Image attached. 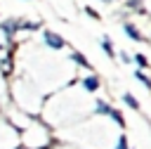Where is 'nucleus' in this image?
Here are the masks:
<instances>
[{
  "instance_id": "f257e3e1",
  "label": "nucleus",
  "mask_w": 151,
  "mask_h": 149,
  "mask_svg": "<svg viewBox=\"0 0 151 149\" xmlns=\"http://www.w3.org/2000/svg\"><path fill=\"white\" fill-rule=\"evenodd\" d=\"M45 43L50 45V47H54V50H59V47H64V40L57 35V33H52V31H45Z\"/></svg>"
},
{
  "instance_id": "f03ea898",
  "label": "nucleus",
  "mask_w": 151,
  "mask_h": 149,
  "mask_svg": "<svg viewBox=\"0 0 151 149\" xmlns=\"http://www.w3.org/2000/svg\"><path fill=\"white\" fill-rule=\"evenodd\" d=\"M85 88H87V90H97V88H99V80H97L94 76H90V78L85 80Z\"/></svg>"
},
{
  "instance_id": "7ed1b4c3",
  "label": "nucleus",
  "mask_w": 151,
  "mask_h": 149,
  "mask_svg": "<svg viewBox=\"0 0 151 149\" xmlns=\"http://www.w3.org/2000/svg\"><path fill=\"white\" fill-rule=\"evenodd\" d=\"M125 33H127L130 38H134V40H142V35H139V33H137V31H134L130 24H125Z\"/></svg>"
},
{
  "instance_id": "20e7f679",
  "label": "nucleus",
  "mask_w": 151,
  "mask_h": 149,
  "mask_svg": "<svg viewBox=\"0 0 151 149\" xmlns=\"http://www.w3.org/2000/svg\"><path fill=\"white\" fill-rule=\"evenodd\" d=\"M125 102H127V106H132V109H137L139 104H137V99L132 97V95H125Z\"/></svg>"
},
{
  "instance_id": "39448f33",
  "label": "nucleus",
  "mask_w": 151,
  "mask_h": 149,
  "mask_svg": "<svg viewBox=\"0 0 151 149\" xmlns=\"http://www.w3.org/2000/svg\"><path fill=\"white\" fill-rule=\"evenodd\" d=\"M73 57H76V61H78V64H83V66H90V64H87V59H85L83 54H78V52H76Z\"/></svg>"
},
{
  "instance_id": "423d86ee",
  "label": "nucleus",
  "mask_w": 151,
  "mask_h": 149,
  "mask_svg": "<svg viewBox=\"0 0 151 149\" xmlns=\"http://www.w3.org/2000/svg\"><path fill=\"white\" fill-rule=\"evenodd\" d=\"M137 78H139V80H142V83H144L146 88H151V80H149V78H146L144 73H137Z\"/></svg>"
},
{
  "instance_id": "0eeeda50",
  "label": "nucleus",
  "mask_w": 151,
  "mask_h": 149,
  "mask_svg": "<svg viewBox=\"0 0 151 149\" xmlns=\"http://www.w3.org/2000/svg\"><path fill=\"white\" fill-rule=\"evenodd\" d=\"M104 50H106V54H111V57H113V50H111V43H109V38L104 40Z\"/></svg>"
},
{
  "instance_id": "6e6552de",
  "label": "nucleus",
  "mask_w": 151,
  "mask_h": 149,
  "mask_svg": "<svg viewBox=\"0 0 151 149\" xmlns=\"http://www.w3.org/2000/svg\"><path fill=\"white\" fill-rule=\"evenodd\" d=\"M137 64H139V66H149V64H146V57H144V54H137Z\"/></svg>"
},
{
  "instance_id": "1a4fd4ad",
  "label": "nucleus",
  "mask_w": 151,
  "mask_h": 149,
  "mask_svg": "<svg viewBox=\"0 0 151 149\" xmlns=\"http://www.w3.org/2000/svg\"><path fill=\"white\" fill-rule=\"evenodd\" d=\"M111 116H113V118H116V121H118V123H120V125H123V116H120V114H118V111H111Z\"/></svg>"
},
{
  "instance_id": "9d476101",
  "label": "nucleus",
  "mask_w": 151,
  "mask_h": 149,
  "mask_svg": "<svg viewBox=\"0 0 151 149\" xmlns=\"http://www.w3.org/2000/svg\"><path fill=\"white\" fill-rule=\"evenodd\" d=\"M118 149H127V144H125V137H120V140H118Z\"/></svg>"
}]
</instances>
